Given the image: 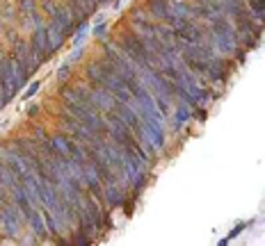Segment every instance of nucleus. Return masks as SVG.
<instances>
[{
    "label": "nucleus",
    "instance_id": "1",
    "mask_svg": "<svg viewBox=\"0 0 265 246\" xmlns=\"http://www.w3.org/2000/svg\"><path fill=\"white\" fill-rule=\"evenodd\" d=\"M30 50L35 52V57L39 62H46L48 55H51V48H48V34H46V28L42 23L35 26V34H32L30 41Z\"/></svg>",
    "mask_w": 265,
    "mask_h": 246
},
{
    "label": "nucleus",
    "instance_id": "2",
    "mask_svg": "<svg viewBox=\"0 0 265 246\" xmlns=\"http://www.w3.org/2000/svg\"><path fill=\"white\" fill-rule=\"evenodd\" d=\"M103 198H105V203L112 205V208H119V205L126 203V187L117 180V176L103 184Z\"/></svg>",
    "mask_w": 265,
    "mask_h": 246
},
{
    "label": "nucleus",
    "instance_id": "3",
    "mask_svg": "<svg viewBox=\"0 0 265 246\" xmlns=\"http://www.w3.org/2000/svg\"><path fill=\"white\" fill-rule=\"evenodd\" d=\"M14 60L19 62V64H21V68L26 71V78H30L32 73L39 68V64H42V62L35 57V52H32L26 44H16V57H14Z\"/></svg>",
    "mask_w": 265,
    "mask_h": 246
},
{
    "label": "nucleus",
    "instance_id": "4",
    "mask_svg": "<svg viewBox=\"0 0 265 246\" xmlns=\"http://www.w3.org/2000/svg\"><path fill=\"white\" fill-rule=\"evenodd\" d=\"M110 112H115L117 116L121 118V121L126 123V126H128L130 130H137L142 126V116L140 114L135 112V110L130 108L128 102H121V100H115V108L110 110Z\"/></svg>",
    "mask_w": 265,
    "mask_h": 246
},
{
    "label": "nucleus",
    "instance_id": "5",
    "mask_svg": "<svg viewBox=\"0 0 265 246\" xmlns=\"http://www.w3.org/2000/svg\"><path fill=\"white\" fill-rule=\"evenodd\" d=\"M89 96H92V100L96 102V108L101 110V112H110V110L115 108V94L108 92L105 87H101V84H94L92 89H89Z\"/></svg>",
    "mask_w": 265,
    "mask_h": 246
},
{
    "label": "nucleus",
    "instance_id": "6",
    "mask_svg": "<svg viewBox=\"0 0 265 246\" xmlns=\"http://www.w3.org/2000/svg\"><path fill=\"white\" fill-rule=\"evenodd\" d=\"M23 216L19 214V208L16 205H7L5 212H3V226H5V232L10 237L19 235V228H21Z\"/></svg>",
    "mask_w": 265,
    "mask_h": 246
},
{
    "label": "nucleus",
    "instance_id": "7",
    "mask_svg": "<svg viewBox=\"0 0 265 246\" xmlns=\"http://www.w3.org/2000/svg\"><path fill=\"white\" fill-rule=\"evenodd\" d=\"M142 130H144V134L153 142L156 148H162V146H165V128H162L160 123L149 121V118H142Z\"/></svg>",
    "mask_w": 265,
    "mask_h": 246
},
{
    "label": "nucleus",
    "instance_id": "8",
    "mask_svg": "<svg viewBox=\"0 0 265 246\" xmlns=\"http://www.w3.org/2000/svg\"><path fill=\"white\" fill-rule=\"evenodd\" d=\"M46 34H48V48H51V55L53 52H58L60 48H62V44H64V32L60 30V26L58 23H48L46 26Z\"/></svg>",
    "mask_w": 265,
    "mask_h": 246
},
{
    "label": "nucleus",
    "instance_id": "9",
    "mask_svg": "<svg viewBox=\"0 0 265 246\" xmlns=\"http://www.w3.org/2000/svg\"><path fill=\"white\" fill-rule=\"evenodd\" d=\"M51 146H53V150H55V155H58V158H69V150H71V139H69L67 134H55V137H51Z\"/></svg>",
    "mask_w": 265,
    "mask_h": 246
},
{
    "label": "nucleus",
    "instance_id": "10",
    "mask_svg": "<svg viewBox=\"0 0 265 246\" xmlns=\"http://www.w3.org/2000/svg\"><path fill=\"white\" fill-rule=\"evenodd\" d=\"M146 10L151 16L165 20V16L169 14V0H146Z\"/></svg>",
    "mask_w": 265,
    "mask_h": 246
},
{
    "label": "nucleus",
    "instance_id": "11",
    "mask_svg": "<svg viewBox=\"0 0 265 246\" xmlns=\"http://www.w3.org/2000/svg\"><path fill=\"white\" fill-rule=\"evenodd\" d=\"M28 221H30L32 230H35L37 235H42V237H46V235H48V228H46V221H44L42 212H37V210H35L30 216H28Z\"/></svg>",
    "mask_w": 265,
    "mask_h": 246
},
{
    "label": "nucleus",
    "instance_id": "12",
    "mask_svg": "<svg viewBox=\"0 0 265 246\" xmlns=\"http://www.w3.org/2000/svg\"><path fill=\"white\" fill-rule=\"evenodd\" d=\"M87 78L92 84H103L105 80V71L103 66H101V62H96V64H89L87 66Z\"/></svg>",
    "mask_w": 265,
    "mask_h": 246
},
{
    "label": "nucleus",
    "instance_id": "13",
    "mask_svg": "<svg viewBox=\"0 0 265 246\" xmlns=\"http://www.w3.org/2000/svg\"><path fill=\"white\" fill-rule=\"evenodd\" d=\"M192 118V108L185 105V102H178V110H176V128H181V123L190 121Z\"/></svg>",
    "mask_w": 265,
    "mask_h": 246
},
{
    "label": "nucleus",
    "instance_id": "14",
    "mask_svg": "<svg viewBox=\"0 0 265 246\" xmlns=\"http://www.w3.org/2000/svg\"><path fill=\"white\" fill-rule=\"evenodd\" d=\"M87 30H89L87 20H80V23H78V30H76V34H73V44H76V46H80V44L85 41V36H87Z\"/></svg>",
    "mask_w": 265,
    "mask_h": 246
},
{
    "label": "nucleus",
    "instance_id": "15",
    "mask_svg": "<svg viewBox=\"0 0 265 246\" xmlns=\"http://www.w3.org/2000/svg\"><path fill=\"white\" fill-rule=\"evenodd\" d=\"M249 10H251V14L254 16H263V20H265V0H251L249 2Z\"/></svg>",
    "mask_w": 265,
    "mask_h": 246
},
{
    "label": "nucleus",
    "instance_id": "16",
    "mask_svg": "<svg viewBox=\"0 0 265 246\" xmlns=\"http://www.w3.org/2000/svg\"><path fill=\"white\" fill-rule=\"evenodd\" d=\"M92 240H94L92 235H87V232H83V230H80L78 235H76V240H73V244H80V246H89V244H92Z\"/></svg>",
    "mask_w": 265,
    "mask_h": 246
},
{
    "label": "nucleus",
    "instance_id": "17",
    "mask_svg": "<svg viewBox=\"0 0 265 246\" xmlns=\"http://www.w3.org/2000/svg\"><path fill=\"white\" fill-rule=\"evenodd\" d=\"M39 89H42V82H32L30 87H28V92L23 94V100H30V98L35 96L37 92H39Z\"/></svg>",
    "mask_w": 265,
    "mask_h": 246
},
{
    "label": "nucleus",
    "instance_id": "18",
    "mask_svg": "<svg viewBox=\"0 0 265 246\" xmlns=\"http://www.w3.org/2000/svg\"><path fill=\"white\" fill-rule=\"evenodd\" d=\"M21 12L23 14H35V0H21Z\"/></svg>",
    "mask_w": 265,
    "mask_h": 246
},
{
    "label": "nucleus",
    "instance_id": "19",
    "mask_svg": "<svg viewBox=\"0 0 265 246\" xmlns=\"http://www.w3.org/2000/svg\"><path fill=\"white\" fill-rule=\"evenodd\" d=\"M69 71H71V66H69V64H64V66H60V68H58V80H60V82H67V78H69Z\"/></svg>",
    "mask_w": 265,
    "mask_h": 246
},
{
    "label": "nucleus",
    "instance_id": "20",
    "mask_svg": "<svg viewBox=\"0 0 265 246\" xmlns=\"http://www.w3.org/2000/svg\"><path fill=\"white\" fill-rule=\"evenodd\" d=\"M83 7L87 10V14H94L99 7V0H83Z\"/></svg>",
    "mask_w": 265,
    "mask_h": 246
},
{
    "label": "nucleus",
    "instance_id": "21",
    "mask_svg": "<svg viewBox=\"0 0 265 246\" xmlns=\"http://www.w3.org/2000/svg\"><path fill=\"white\" fill-rule=\"evenodd\" d=\"M103 34H105V23L103 20H99L96 28H94V36H103Z\"/></svg>",
    "mask_w": 265,
    "mask_h": 246
},
{
    "label": "nucleus",
    "instance_id": "22",
    "mask_svg": "<svg viewBox=\"0 0 265 246\" xmlns=\"http://www.w3.org/2000/svg\"><path fill=\"white\" fill-rule=\"evenodd\" d=\"M7 102L10 100H7V96H5V87H3V82H0V108H5Z\"/></svg>",
    "mask_w": 265,
    "mask_h": 246
},
{
    "label": "nucleus",
    "instance_id": "23",
    "mask_svg": "<svg viewBox=\"0 0 265 246\" xmlns=\"http://www.w3.org/2000/svg\"><path fill=\"white\" fill-rule=\"evenodd\" d=\"M242 230H244V224H238V226H235V228H233V230L229 232V240H233V237H235V235H240V232H242Z\"/></svg>",
    "mask_w": 265,
    "mask_h": 246
},
{
    "label": "nucleus",
    "instance_id": "24",
    "mask_svg": "<svg viewBox=\"0 0 265 246\" xmlns=\"http://www.w3.org/2000/svg\"><path fill=\"white\" fill-rule=\"evenodd\" d=\"M80 57H83V50H80V48H78V46H76V50H73V52H71V57H69V60H71V62H78V60H80Z\"/></svg>",
    "mask_w": 265,
    "mask_h": 246
},
{
    "label": "nucleus",
    "instance_id": "25",
    "mask_svg": "<svg viewBox=\"0 0 265 246\" xmlns=\"http://www.w3.org/2000/svg\"><path fill=\"white\" fill-rule=\"evenodd\" d=\"M194 114H197L199 121H203V118H206V110H203V108H194Z\"/></svg>",
    "mask_w": 265,
    "mask_h": 246
},
{
    "label": "nucleus",
    "instance_id": "26",
    "mask_svg": "<svg viewBox=\"0 0 265 246\" xmlns=\"http://www.w3.org/2000/svg\"><path fill=\"white\" fill-rule=\"evenodd\" d=\"M37 112H39V105H30L28 108V116H37Z\"/></svg>",
    "mask_w": 265,
    "mask_h": 246
},
{
    "label": "nucleus",
    "instance_id": "27",
    "mask_svg": "<svg viewBox=\"0 0 265 246\" xmlns=\"http://www.w3.org/2000/svg\"><path fill=\"white\" fill-rule=\"evenodd\" d=\"M110 0H99V5H108Z\"/></svg>",
    "mask_w": 265,
    "mask_h": 246
},
{
    "label": "nucleus",
    "instance_id": "28",
    "mask_svg": "<svg viewBox=\"0 0 265 246\" xmlns=\"http://www.w3.org/2000/svg\"><path fill=\"white\" fill-rule=\"evenodd\" d=\"M0 224H3V210H0Z\"/></svg>",
    "mask_w": 265,
    "mask_h": 246
}]
</instances>
